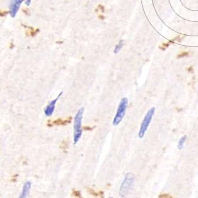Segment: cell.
<instances>
[{
  "label": "cell",
  "mask_w": 198,
  "mask_h": 198,
  "mask_svg": "<svg viewBox=\"0 0 198 198\" xmlns=\"http://www.w3.org/2000/svg\"><path fill=\"white\" fill-rule=\"evenodd\" d=\"M128 103V100L127 98L123 97L121 99L117 110L116 116L113 121V126H118L123 120L126 114Z\"/></svg>",
  "instance_id": "obj_3"
},
{
  "label": "cell",
  "mask_w": 198,
  "mask_h": 198,
  "mask_svg": "<svg viewBox=\"0 0 198 198\" xmlns=\"http://www.w3.org/2000/svg\"><path fill=\"white\" fill-rule=\"evenodd\" d=\"M123 40H120V42L117 44V45L116 46L115 48H114V53L115 54H117L122 48L123 46Z\"/></svg>",
  "instance_id": "obj_10"
},
{
  "label": "cell",
  "mask_w": 198,
  "mask_h": 198,
  "mask_svg": "<svg viewBox=\"0 0 198 198\" xmlns=\"http://www.w3.org/2000/svg\"><path fill=\"white\" fill-rule=\"evenodd\" d=\"M70 120H62L61 119H58L55 121H54L52 123L53 125H65L66 124H67L68 123H70Z\"/></svg>",
  "instance_id": "obj_9"
},
{
  "label": "cell",
  "mask_w": 198,
  "mask_h": 198,
  "mask_svg": "<svg viewBox=\"0 0 198 198\" xmlns=\"http://www.w3.org/2000/svg\"><path fill=\"white\" fill-rule=\"evenodd\" d=\"M31 3V0H26V4L28 6H30Z\"/></svg>",
  "instance_id": "obj_12"
},
{
  "label": "cell",
  "mask_w": 198,
  "mask_h": 198,
  "mask_svg": "<svg viewBox=\"0 0 198 198\" xmlns=\"http://www.w3.org/2000/svg\"><path fill=\"white\" fill-rule=\"evenodd\" d=\"M62 92H61L55 99L53 100L51 102H50L49 104L45 108V109H44V114H45V115L47 117H51L53 115L56 103L58 100V99L60 98V97L62 95Z\"/></svg>",
  "instance_id": "obj_5"
},
{
  "label": "cell",
  "mask_w": 198,
  "mask_h": 198,
  "mask_svg": "<svg viewBox=\"0 0 198 198\" xmlns=\"http://www.w3.org/2000/svg\"><path fill=\"white\" fill-rule=\"evenodd\" d=\"M155 113V108L154 106L151 107L146 114H145L143 120L141 124L140 128L138 132V137L139 139H142L145 135L148 128L152 120V118Z\"/></svg>",
  "instance_id": "obj_2"
},
{
  "label": "cell",
  "mask_w": 198,
  "mask_h": 198,
  "mask_svg": "<svg viewBox=\"0 0 198 198\" xmlns=\"http://www.w3.org/2000/svg\"><path fill=\"white\" fill-rule=\"evenodd\" d=\"M186 139H187L186 135H184L180 138L179 143H178V149L179 150H182V149H183L184 145H185V143L186 141Z\"/></svg>",
  "instance_id": "obj_8"
},
{
  "label": "cell",
  "mask_w": 198,
  "mask_h": 198,
  "mask_svg": "<svg viewBox=\"0 0 198 198\" xmlns=\"http://www.w3.org/2000/svg\"><path fill=\"white\" fill-rule=\"evenodd\" d=\"M24 0H11L9 7V12L11 17H14Z\"/></svg>",
  "instance_id": "obj_6"
},
{
  "label": "cell",
  "mask_w": 198,
  "mask_h": 198,
  "mask_svg": "<svg viewBox=\"0 0 198 198\" xmlns=\"http://www.w3.org/2000/svg\"><path fill=\"white\" fill-rule=\"evenodd\" d=\"M84 113V108H80L75 115L73 126V144L76 145L82 135V123Z\"/></svg>",
  "instance_id": "obj_1"
},
{
  "label": "cell",
  "mask_w": 198,
  "mask_h": 198,
  "mask_svg": "<svg viewBox=\"0 0 198 198\" xmlns=\"http://www.w3.org/2000/svg\"><path fill=\"white\" fill-rule=\"evenodd\" d=\"M188 55H189V53H187V52H184V53H182L180 54H179L177 55V57L178 58H183V57H186Z\"/></svg>",
  "instance_id": "obj_11"
},
{
  "label": "cell",
  "mask_w": 198,
  "mask_h": 198,
  "mask_svg": "<svg viewBox=\"0 0 198 198\" xmlns=\"http://www.w3.org/2000/svg\"><path fill=\"white\" fill-rule=\"evenodd\" d=\"M31 186H32V183L29 181L26 182L24 184V185L23 186V189H22L21 194V195L20 196V198H26V197H28V196H29V192H30Z\"/></svg>",
  "instance_id": "obj_7"
},
{
  "label": "cell",
  "mask_w": 198,
  "mask_h": 198,
  "mask_svg": "<svg viewBox=\"0 0 198 198\" xmlns=\"http://www.w3.org/2000/svg\"><path fill=\"white\" fill-rule=\"evenodd\" d=\"M135 181V175L131 173L128 172L122 182L120 189V195L122 197H126L129 193L131 187L133 186Z\"/></svg>",
  "instance_id": "obj_4"
}]
</instances>
